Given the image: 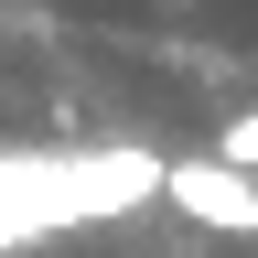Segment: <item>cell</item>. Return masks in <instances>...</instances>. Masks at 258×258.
<instances>
[{"instance_id":"6da1fadb","label":"cell","mask_w":258,"mask_h":258,"mask_svg":"<svg viewBox=\"0 0 258 258\" xmlns=\"http://www.w3.org/2000/svg\"><path fill=\"white\" fill-rule=\"evenodd\" d=\"M161 194H172V215L215 226V237H258V172H237V161H172Z\"/></svg>"}]
</instances>
